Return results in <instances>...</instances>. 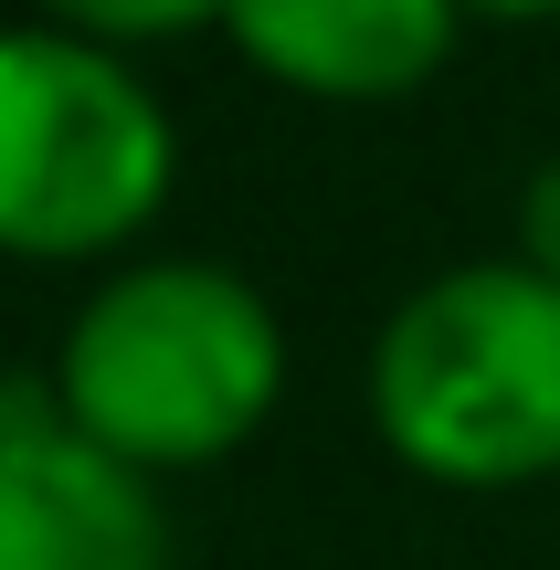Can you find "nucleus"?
Returning a JSON list of instances; mask_svg holds the SVG:
<instances>
[{
    "label": "nucleus",
    "mask_w": 560,
    "mask_h": 570,
    "mask_svg": "<svg viewBox=\"0 0 560 570\" xmlns=\"http://www.w3.org/2000/svg\"><path fill=\"white\" fill-rule=\"evenodd\" d=\"M53 412L127 475L169 487L244 454L286 402V327L265 285L212 254H138L63 317Z\"/></svg>",
    "instance_id": "nucleus-1"
},
{
    "label": "nucleus",
    "mask_w": 560,
    "mask_h": 570,
    "mask_svg": "<svg viewBox=\"0 0 560 570\" xmlns=\"http://www.w3.org/2000/svg\"><path fill=\"white\" fill-rule=\"evenodd\" d=\"M371 433L402 475L519 497L560 475V285L519 254L444 265L371 338Z\"/></svg>",
    "instance_id": "nucleus-2"
},
{
    "label": "nucleus",
    "mask_w": 560,
    "mask_h": 570,
    "mask_svg": "<svg viewBox=\"0 0 560 570\" xmlns=\"http://www.w3.org/2000/svg\"><path fill=\"white\" fill-rule=\"evenodd\" d=\"M180 127L117 42L11 21L0 32V254L106 265L169 212Z\"/></svg>",
    "instance_id": "nucleus-3"
},
{
    "label": "nucleus",
    "mask_w": 560,
    "mask_h": 570,
    "mask_svg": "<svg viewBox=\"0 0 560 570\" xmlns=\"http://www.w3.org/2000/svg\"><path fill=\"white\" fill-rule=\"evenodd\" d=\"M0 570H169V508L53 412V381H0Z\"/></svg>",
    "instance_id": "nucleus-4"
},
{
    "label": "nucleus",
    "mask_w": 560,
    "mask_h": 570,
    "mask_svg": "<svg viewBox=\"0 0 560 570\" xmlns=\"http://www.w3.org/2000/svg\"><path fill=\"white\" fill-rule=\"evenodd\" d=\"M212 32L265 85L317 106H392L465 42V0H223Z\"/></svg>",
    "instance_id": "nucleus-5"
},
{
    "label": "nucleus",
    "mask_w": 560,
    "mask_h": 570,
    "mask_svg": "<svg viewBox=\"0 0 560 570\" xmlns=\"http://www.w3.org/2000/svg\"><path fill=\"white\" fill-rule=\"evenodd\" d=\"M42 21L53 32H85V42H169V32H202V21H223V0H42Z\"/></svg>",
    "instance_id": "nucleus-6"
},
{
    "label": "nucleus",
    "mask_w": 560,
    "mask_h": 570,
    "mask_svg": "<svg viewBox=\"0 0 560 570\" xmlns=\"http://www.w3.org/2000/svg\"><path fill=\"white\" fill-rule=\"evenodd\" d=\"M508 254H519L529 275H550V285H560V148L519 180V244H508Z\"/></svg>",
    "instance_id": "nucleus-7"
},
{
    "label": "nucleus",
    "mask_w": 560,
    "mask_h": 570,
    "mask_svg": "<svg viewBox=\"0 0 560 570\" xmlns=\"http://www.w3.org/2000/svg\"><path fill=\"white\" fill-rule=\"evenodd\" d=\"M465 21H560V0H465Z\"/></svg>",
    "instance_id": "nucleus-8"
}]
</instances>
